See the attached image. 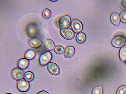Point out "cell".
<instances>
[{"label": "cell", "mask_w": 126, "mask_h": 94, "mask_svg": "<svg viewBox=\"0 0 126 94\" xmlns=\"http://www.w3.org/2000/svg\"><path fill=\"white\" fill-rule=\"evenodd\" d=\"M103 89L101 86H96L93 89L91 94H103Z\"/></svg>", "instance_id": "cell-20"}, {"label": "cell", "mask_w": 126, "mask_h": 94, "mask_svg": "<svg viewBox=\"0 0 126 94\" xmlns=\"http://www.w3.org/2000/svg\"><path fill=\"white\" fill-rule=\"evenodd\" d=\"M47 70L49 72L54 75H57L60 72V69L58 66L56 64L50 62L47 65Z\"/></svg>", "instance_id": "cell-9"}, {"label": "cell", "mask_w": 126, "mask_h": 94, "mask_svg": "<svg viewBox=\"0 0 126 94\" xmlns=\"http://www.w3.org/2000/svg\"><path fill=\"white\" fill-rule=\"evenodd\" d=\"M121 3L122 6L126 9V0H122L121 2Z\"/></svg>", "instance_id": "cell-25"}, {"label": "cell", "mask_w": 126, "mask_h": 94, "mask_svg": "<svg viewBox=\"0 0 126 94\" xmlns=\"http://www.w3.org/2000/svg\"><path fill=\"white\" fill-rule=\"evenodd\" d=\"M119 55L120 59L123 62L126 61V45H124L120 49Z\"/></svg>", "instance_id": "cell-17"}, {"label": "cell", "mask_w": 126, "mask_h": 94, "mask_svg": "<svg viewBox=\"0 0 126 94\" xmlns=\"http://www.w3.org/2000/svg\"><path fill=\"white\" fill-rule=\"evenodd\" d=\"M75 52L74 47L72 46H68L66 47L64 50V56L66 58H70L74 55Z\"/></svg>", "instance_id": "cell-13"}, {"label": "cell", "mask_w": 126, "mask_h": 94, "mask_svg": "<svg viewBox=\"0 0 126 94\" xmlns=\"http://www.w3.org/2000/svg\"><path fill=\"white\" fill-rule=\"evenodd\" d=\"M60 32L61 35L63 38L67 40L72 39L75 35L74 32L70 28L61 29Z\"/></svg>", "instance_id": "cell-7"}, {"label": "cell", "mask_w": 126, "mask_h": 94, "mask_svg": "<svg viewBox=\"0 0 126 94\" xmlns=\"http://www.w3.org/2000/svg\"><path fill=\"white\" fill-rule=\"evenodd\" d=\"M110 19L112 23L115 25H118L120 21V17L117 13L114 12L112 13L110 16Z\"/></svg>", "instance_id": "cell-15"}, {"label": "cell", "mask_w": 126, "mask_h": 94, "mask_svg": "<svg viewBox=\"0 0 126 94\" xmlns=\"http://www.w3.org/2000/svg\"><path fill=\"white\" fill-rule=\"evenodd\" d=\"M4 94H12L10 93H5Z\"/></svg>", "instance_id": "cell-27"}, {"label": "cell", "mask_w": 126, "mask_h": 94, "mask_svg": "<svg viewBox=\"0 0 126 94\" xmlns=\"http://www.w3.org/2000/svg\"><path fill=\"white\" fill-rule=\"evenodd\" d=\"M49 1L52 2H56L58 1V0H49Z\"/></svg>", "instance_id": "cell-26"}, {"label": "cell", "mask_w": 126, "mask_h": 94, "mask_svg": "<svg viewBox=\"0 0 126 94\" xmlns=\"http://www.w3.org/2000/svg\"><path fill=\"white\" fill-rule=\"evenodd\" d=\"M29 64V61L25 58L20 59L17 62V66L18 67L23 70L27 69Z\"/></svg>", "instance_id": "cell-12"}, {"label": "cell", "mask_w": 126, "mask_h": 94, "mask_svg": "<svg viewBox=\"0 0 126 94\" xmlns=\"http://www.w3.org/2000/svg\"><path fill=\"white\" fill-rule=\"evenodd\" d=\"M64 47L60 45L56 46L54 50V51L56 54H61L63 53L64 50Z\"/></svg>", "instance_id": "cell-21"}, {"label": "cell", "mask_w": 126, "mask_h": 94, "mask_svg": "<svg viewBox=\"0 0 126 94\" xmlns=\"http://www.w3.org/2000/svg\"><path fill=\"white\" fill-rule=\"evenodd\" d=\"M125 64L126 65V61H125Z\"/></svg>", "instance_id": "cell-28"}, {"label": "cell", "mask_w": 126, "mask_h": 94, "mask_svg": "<svg viewBox=\"0 0 126 94\" xmlns=\"http://www.w3.org/2000/svg\"><path fill=\"white\" fill-rule=\"evenodd\" d=\"M43 43L45 48L48 51H52L53 50L55 47L54 42L49 38H47L44 39Z\"/></svg>", "instance_id": "cell-11"}, {"label": "cell", "mask_w": 126, "mask_h": 94, "mask_svg": "<svg viewBox=\"0 0 126 94\" xmlns=\"http://www.w3.org/2000/svg\"><path fill=\"white\" fill-rule=\"evenodd\" d=\"M24 71L19 67H16L11 70V74L13 78L16 81H19L24 78Z\"/></svg>", "instance_id": "cell-4"}, {"label": "cell", "mask_w": 126, "mask_h": 94, "mask_svg": "<svg viewBox=\"0 0 126 94\" xmlns=\"http://www.w3.org/2000/svg\"><path fill=\"white\" fill-rule=\"evenodd\" d=\"M17 89L20 91L25 92L28 91L30 87L29 82L23 79L18 81L16 84Z\"/></svg>", "instance_id": "cell-5"}, {"label": "cell", "mask_w": 126, "mask_h": 94, "mask_svg": "<svg viewBox=\"0 0 126 94\" xmlns=\"http://www.w3.org/2000/svg\"><path fill=\"white\" fill-rule=\"evenodd\" d=\"M126 41V38L124 36L118 35L116 36L112 39L111 43L114 47L120 48L123 46Z\"/></svg>", "instance_id": "cell-6"}, {"label": "cell", "mask_w": 126, "mask_h": 94, "mask_svg": "<svg viewBox=\"0 0 126 94\" xmlns=\"http://www.w3.org/2000/svg\"><path fill=\"white\" fill-rule=\"evenodd\" d=\"M35 78L34 74L32 72L28 71L25 72L24 78L26 81L30 82L33 80Z\"/></svg>", "instance_id": "cell-19"}, {"label": "cell", "mask_w": 126, "mask_h": 94, "mask_svg": "<svg viewBox=\"0 0 126 94\" xmlns=\"http://www.w3.org/2000/svg\"><path fill=\"white\" fill-rule=\"evenodd\" d=\"M41 15L44 19H47L51 17V11L48 8L45 7L42 9L41 11Z\"/></svg>", "instance_id": "cell-18"}, {"label": "cell", "mask_w": 126, "mask_h": 94, "mask_svg": "<svg viewBox=\"0 0 126 94\" xmlns=\"http://www.w3.org/2000/svg\"><path fill=\"white\" fill-rule=\"evenodd\" d=\"M53 55L52 53L49 51L45 52L40 55L38 62L40 65L44 66L46 65L50 62L52 59Z\"/></svg>", "instance_id": "cell-2"}, {"label": "cell", "mask_w": 126, "mask_h": 94, "mask_svg": "<svg viewBox=\"0 0 126 94\" xmlns=\"http://www.w3.org/2000/svg\"><path fill=\"white\" fill-rule=\"evenodd\" d=\"M28 43L32 48L37 49L41 47L43 42L39 38L34 37L29 40L28 41Z\"/></svg>", "instance_id": "cell-10"}, {"label": "cell", "mask_w": 126, "mask_h": 94, "mask_svg": "<svg viewBox=\"0 0 126 94\" xmlns=\"http://www.w3.org/2000/svg\"><path fill=\"white\" fill-rule=\"evenodd\" d=\"M25 31L28 36L31 38L36 37L39 33V28L37 24L34 23H31L26 26Z\"/></svg>", "instance_id": "cell-1"}, {"label": "cell", "mask_w": 126, "mask_h": 94, "mask_svg": "<svg viewBox=\"0 0 126 94\" xmlns=\"http://www.w3.org/2000/svg\"><path fill=\"white\" fill-rule=\"evenodd\" d=\"M116 94H126V86L122 85L117 89Z\"/></svg>", "instance_id": "cell-22"}, {"label": "cell", "mask_w": 126, "mask_h": 94, "mask_svg": "<svg viewBox=\"0 0 126 94\" xmlns=\"http://www.w3.org/2000/svg\"><path fill=\"white\" fill-rule=\"evenodd\" d=\"M36 55L35 51L32 49H29L27 50L24 54L25 58L29 60H32L34 59Z\"/></svg>", "instance_id": "cell-14"}, {"label": "cell", "mask_w": 126, "mask_h": 94, "mask_svg": "<svg viewBox=\"0 0 126 94\" xmlns=\"http://www.w3.org/2000/svg\"><path fill=\"white\" fill-rule=\"evenodd\" d=\"M75 38L78 43L81 44L85 42L86 39V35L84 32H81L77 35Z\"/></svg>", "instance_id": "cell-16"}, {"label": "cell", "mask_w": 126, "mask_h": 94, "mask_svg": "<svg viewBox=\"0 0 126 94\" xmlns=\"http://www.w3.org/2000/svg\"><path fill=\"white\" fill-rule=\"evenodd\" d=\"M71 20L70 16L67 15H64L59 19L58 22V26L60 29L67 28L70 26Z\"/></svg>", "instance_id": "cell-3"}, {"label": "cell", "mask_w": 126, "mask_h": 94, "mask_svg": "<svg viewBox=\"0 0 126 94\" xmlns=\"http://www.w3.org/2000/svg\"><path fill=\"white\" fill-rule=\"evenodd\" d=\"M71 25L73 31L77 33L81 32L83 29L82 23L79 20L77 19H73L72 20Z\"/></svg>", "instance_id": "cell-8"}, {"label": "cell", "mask_w": 126, "mask_h": 94, "mask_svg": "<svg viewBox=\"0 0 126 94\" xmlns=\"http://www.w3.org/2000/svg\"><path fill=\"white\" fill-rule=\"evenodd\" d=\"M120 20L123 23H126V10L122 11L120 14Z\"/></svg>", "instance_id": "cell-23"}, {"label": "cell", "mask_w": 126, "mask_h": 94, "mask_svg": "<svg viewBox=\"0 0 126 94\" xmlns=\"http://www.w3.org/2000/svg\"><path fill=\"white\" fill-rule=\"evenodd\" d=\"M36 94H49L46 91L42 90Z\"/></svg>", "instance_id": "cell-24"}]
</instances>
